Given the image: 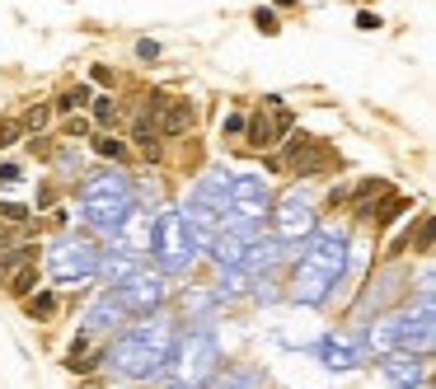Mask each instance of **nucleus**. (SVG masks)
I'll use <instances>...</instances> for the list:
<instances>
[{"instance_id":"f8f14e48","label":"nucleus","mask_w":436,"mask_h":389,"mask_svg":"<svg viewBox=\"0 0 436 389\" xmlns=\"http://www.w3.org/2000/svg\"><path fill=\"white\" fill-rule=\"evenodd\" d=\"M132 136H136V145H141L145 155H155V150H160V123H155V118H136Z\"/></svg>"},{"instance_id":"4be33fe9","label":"nucleus","mask_w":436,"mask_h":389,"mask_svg":"<svg viewBox=\"0 0 436 389\" xmlns=\"http://www.w3.org/2000/svg\"><path fill=\"white\" fill-rule=\"evenodd\" d=\"M94 118H99V123H113V103L99 99V103H94Z\"/></svg>"},{"instance_id":"9d476101","label":"nucleus","mask_w":436,"mask_h":389,"mask_svg":"<svg viewBox=\"0 0 436 389\" xmlns=\"http://www.w3.org/2000/svg\"><path fill=\"white\" fill-rule=\"evenodd\" d=\"M385 370H390V380H394L399 389H408V385H417V380H422L427 366H417V361H408V356H390V361H385Z\"/></svg>"},{"instance_id":"0eeeda50","label":"nucleus","mask_w":436,"mask_h":389,"mask_svg":"<svg viewBox=\"0 0 436 389\" xmlns=\"http://www.w3.org/2000/svg\"><path fill=\"white\" fill-rule=\"evenodd\" d=\"M165 291H160L155 277H132L123 291H118V310H150Z\"/></svg>"},{"instance_id":"a211bd4d","label":"nucleus","mask_w":436,"mask_h":389,"mask_svg":"<svg viewBox=\"0 0 436 389\" xmlns=\"http://www.w3.org/2000/svg\"><path fill=\"white\" fill-rule=\"evenodd\" d=\"M357 28H366V33H375V28H380V14L361 10V14H357Z\"/></svg>"},{"instance_id":"6e6552de","label":"nucleus","mask_w":436,"mask_h":389,"mask_svg":"<svg viewBox=\"0 0 436 389\" xmlns=\"http://www.w3.org/2000/svg\"><path fill=\"white\" fill-rule=\"evenodd\" d=\"M160 108H165V118H155V123H160V132H165V136H183L192 127V118H197L188 99H165Z\"/></svg>"},{"instance_id":"20e7f679","label":"nucleus","mask_w":436,"mask_h":389,"mask_svg":"<svg viewBox=\"0 0 436 389\" xmlns=\"http://www.w3.org/2000/svg\"><path fill=\"white\" fill-rule=\"evenodd\" d=\"M38 281V254L33 249H5L0 254V286L10 296H28Z\"/></svg>"},{"instance_id":"ddd939ff","label":"nucleus","mask_w":436,"mask_h":389,"mask_svg":"<svg viewBox=\"0 0 436 389\" xmlns=\"http://www.w3.org/2000/svg\"><path fill=\"white\" fill-rule=\"evenodd\" d=\"M80 103H90V85H76V89H66L61 99L52 103V113H71V108H80Z\"/></svg>"},{"instance_id":"9b49d317","label":"nucleus","mask_w":436,"mask_h":389,"mask_svg":"<svg viewBox=\"0 0 436 389\" xmlns=\"http://www.w3.org/2000/svg\"><path fill=\"white\" fill-rule=\"evenodd\" d=\"M328 366H357V338H333V343L324 347Z\"/></svg>"},{"instance_id":"dca6fc26","label":"nucleus","mask_w":436,"mask_h":389,"mask_svg":"<svg viewBox=\"0 0 436 389\" xmlns=\"http://www.w3.org/2000/svg\"><path fill=\"white\" fill-rule=\"evenodd\" d=\"M52 296H47V291H43V296H28V314H52Z\"/></svg>"},{"instance_id":"6ab92c4d","label":"nucleus","mask_w":436,"mask_h":389,"mask_svg":"<svg viewBox=\"0 0 436 389\" xmlns=\"http://www.w3.org/2000/svg\"><path fill=\"white\" fill-rule=\"evenodd\" d=\"M136 56H141V61H155V56H160V43H150V38H145V43H136Z\"/></svg>"},{"instance_id":"4468645a","label":"nucleus","mask_w":436,"mask_h":389,"mask_svg":"<svg viewBox=\"0 0 436 389\" xmlns=\"http://www.w3.org/2000/svg\"><path fill=\"white\" fill-rule=\"evenodd\" d=\"M47 118H52V108H28V113H24V132H38V127H43L47 123Z\"/></svg>"},{"instance_id":"39448f33","label":"nucleus","mask_w":436,"mask_h":389,"mask_svg":"<svg viewBox=\"0 0 436 389\" xmlns=\"http://www.w3.org/2000/svg\"><path fill=\"white\" fill-rule=\"evenodd\" d=\"M277 132H291V113L277 103V94H272V118H254L249 123V145L254 150H268L272 141H277Z\"/></svg>"},{"instance_id":"5701e85b","label":"nucleus","mask_w":436,"mask_h":389,"mask_svg":"<svg viewBox=\"0 0 436 389\" xmlns=\"http://www.w3.org/2000/svg\"><path fill=\"white\" fill-rule=\"evenodd\" d=\"M277 5H291V0H277Z\"/></svg>"},{"instance_id":"423d86ee","label":"nucleus","mask_w":436,"mask_h":389,"mask_svg":"<svg viewBox=\"0 0 436 389\" xmlns=\"http://www.w3.org/2000/svg\"><path fill=\"white\" fill-rule=\"evenodd\" d=\"M188 258H192V249L183 244V225L169 216V221L160 225V263L179 272V267H188Z\"/></svg>"},{"instance_id":"1a4fd4ad","label":"nucleus","mask_w":436,"mask_h":389,"mask_svg":"<svg viewBox=\"0 0 436 389\" xmlns=\"http://www.w3.org/2000/svg\"><path fill=\"white\" fill-rule=\"evenodd\" d=\"M99 267V258H94L90 244H66V254H56V277H71V272H94Z\"/></svg>"},{"instance_id":"f257e3e1","label":"nucleus","mask_w":436,"mask_h":389,"mask_svg":"<svg viewBox=\"0 0 436 389\" xmlns=\"http://www.w3.org/2000/svg\"><path fill=\"white\" fill-rule=\"evenodd\" d=\"M165 323H141V328H132V333L118 343V352H113V361H118V370H127V375H150L155 370V361H165Z\"/></svg>"},{"instance_id":"f3484780","label":"nucleus","mask_w":436,"mask_h":389,"mask_svg":"<svg viewBox=\"0 0 436 389\" xmlns=\"http://www.w3.org/2000/svg\"><path fill=\"white\" fill-rule=\"evenodd\" d=\"M19 132H24L19 123H0V150H5V145H14V141H19Z\"/></svg>"},{"instance_id":"f03ea898","label":"nucleus","mask_w":436,"mask_h":389,"mask_svg":"<svg viewBox=\"0 0 436 389\" xmlns=\"http://www.w3.org/2000/svg\"><path fill=\"white\" fill-rule=\"evenodd\" d=\"M216 370V343L212 333H188L174 352V366H169V385L174 389H202Z\"/></svg>"},{"instance_id":"aec40b11","label":"nucleus","mask_w":436,"mask_h":389,"mask_svg":"<svg viewBox=\"0 0 436 389\" xmlns=\"http://www.w3.org/2000/svg\"><path fill=\"white\" fill-rule=\"evenodd\" d=\"M90 132V123H85V118H71L66 127H61V136H85Z\"/></svg>"},{"instance_id":"2eb2a0df","label":"nucleus","mask_w":436,"mask_h":389,"mask_svg":"<svg viewBox=\"0 0 436 389\" xmlns=\"http://www.w3.org/2000/svg\"><path fill=\"white\" fill-rule=\"evenodd\" d=\"M254 24H258V33H277V28H281L272 10H254Z\"/></svg>"},{"instance_id":"412c9836","label":"nucleus","mask_w":436,"mask_h":389,"mask_svg":"<svg viewBox=\"0 0 436 389\" xmlns=\"http://www.w3.org/2000/svg\"><path fill=\"white\" fill-rule=\"evenodd\" d=\"M94 145H99V150H103V155H113V160H118V155H123V145H118V141H108V136H99V141H94Z\"/></svg>"},{"instance_id":"7ed1b4c3","label":"nucleus","mask_w":436,"mask_h":389,"mask_svg":"<svg viewBox=\"0 0 436 389\" xmlns=\"http://www.w3.org/2000/svg\"><path fill=\"white\" fill-rule=\"evenodd\" d=\"M281 165L291 169V174H333L338 169V155L333 150H328L324 141H319V136H296V141L286 145V160H281Z\"/></svg>"}]
</instances>
